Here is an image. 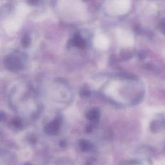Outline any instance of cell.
<instances>
[{"label": "cell", "mask_w": 165, "mask_h": 165, "mask_svg": "<svg viewBox=\"0 0 165 165\" xmlns=\"http://www.w3.org/2000/svg\"><path fill=\"white\" fill-rule=\"evenodd\" d=\"M23 58L21 54L18 52L11 54L5 59V66L10 70H18L23 67Z\"/></svg>", "instance_id": "obj_1"}, {"label": "cell", "mask_w": 165, "mask_h": 165, "mask_svg": "<svg viewBox=\"0 0 165 165\" xmlns=\"http://www.w3.org/2000/svg\"><path fill=\"white\" fill-rule=\"evenodd\" d=\"M58 130V123L56 122H52L45 127V132L49 134H54Z\"/></svg>", "instance_id": "obj_2"}, {"label": "cell", "mask_w": 165, "mask_h": 165, "mask_svg": "<svg viewBox=\"0 0 165 165\" xmlns=\"http://www.w3.org/2000/svg\"><path fill=\"white\" fill-rule=\"evenodd\" d=\"M13 125L15 128H19L21 127V121L19 119H15L13 121Z\"/></svg>", "instance_id": "obj_3"}, {"label": "cell", "mask_w": 165, "mask_h": 165, "mask_svg": "<svg viewBox=\"0 0 165 165\" xmlns=\"http://www.w3.org/2000/svg\"><path fill=\"white\" fill-rule=\"evenodd\" d=\"M22 43L25 47L28 46L30 43V38L28 37V36H25V37H24V38L22 40Z\"/></svg>", "instance_id": "obj_4"}]
</instances>
